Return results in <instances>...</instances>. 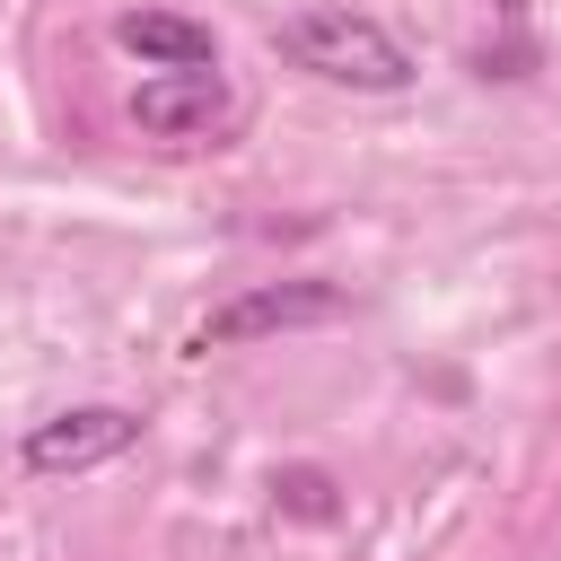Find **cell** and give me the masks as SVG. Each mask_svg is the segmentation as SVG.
Returning <instances> with one entry per match:
<instances>
[{
    "label": "cell",
    "mask_w": 561,
    "mask_h": 561,
    "mask_svg": "<svg viewBox=\"0 0 561 561\" xmlns=\"http://www.w3.org/2000/svg\"><path fill=\"white\" fill-rule=\"evenodd\" d=\"M131 447H140V412L131 403H70V412H53V421L26 430L18 465L44 473V482H61V473H96V465H114Z\"/></svg>",
    "instance_id": "obj_3"
},
{
    "label": "cell",
    "mask_w": 561,
    "mask_h": 561,
    "mask_svg": "<svg viewBox=\"0 0 561 561\" xmlns=\"http://www.w3.org/2000/svg\"><path fill=\"white\" fill-rule=\"evenodd\" d=\"M272 500H280V517H307V526L342 517V491H333V473H324V465H280Z\"/></svg>",
    "instance_id": "obj_6"
},
{
    "label": "cell",
    "mask_w": 561,
    "mask_h": 561,
    "mask_svg": "<svg viewBox=\"0 0 561 561\" xmlns=\"http://www.w3.org/2000/svg\"><path fill=\"white\" fill-rule=\"evenodd\" d=\"M114 44L140 53L149 70H219V35L202 18H175V9H123L114 18Z\"/></svg>",
    "instance_id": "obj_5"
},
{
    "label": "cell",
    "mask_w": 561,
    "mask_h": 561,
    "mask_svg": "<svg viewBox=\"0 0 561 561\" xmlns=\"http://www.w3.org/2000/svg\"><path fill=\"white\" fill-rule=\"evenodd\" d=\"M228 114H237V96H228L219 70H158V79L131 88V123L149 140H210Z\"/></svg>",
    "instance_id": "obj_4"
},
{
    "label": "cell",
    "mask_w": 561,
    "mask_h": 561,
    "mask_svg": "<svg viewBox=\"0 0 561 561\" xmlns=\"http://www.w3.org/2000/svg\"><path fill=\"white\" fill-rule=\"evenodd\" d=\"M272 44H280L289 70H307V79H324V88H368V96H386V88L412 79V53H403L377 18H359V9H342V0L289 9V18L272 26Z\"/></svg>",
    "instance_id": "obj_1"
},
{
    "label": "cell",
    "mask_w": 561,
    "mask_h": 561,
    "mask_svg": "<svg viewBox=\"0 0 561 561\" xmlns=\"http://www.w3.org/2000/svg\"><path fill=\"white\" fill-rule=\"evenodd\" d=\"M351 298L333 289V280H263V289H245V298H228V307H210L193 333H184V351L193 359H210V351H237V342H263V333H298V324H333Z\"/></svg>",
    "instance_id": "obj_2"
}]
</instances>
